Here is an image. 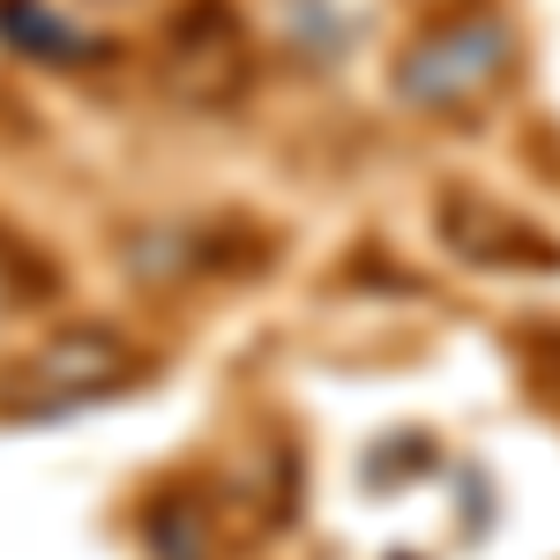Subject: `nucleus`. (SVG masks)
<instances>
[{"instance_id": "obj_1", "label": "nucleus", "mask_w": 560, "mask_h": 560, "mask_svg": "<svg viewBox=\"0 0 560 560\" xmlns=\"http://www.w3.org/2000/svg\"><path fill=\"white\" fill-rule=\"evenodd\" d=\"M493 60H501V23L493 15H478L464 31H441L427 38L411 60H404V90L411 97H427V105H448V97H464L493 75Z\"/></svg>"}]
</instances>
